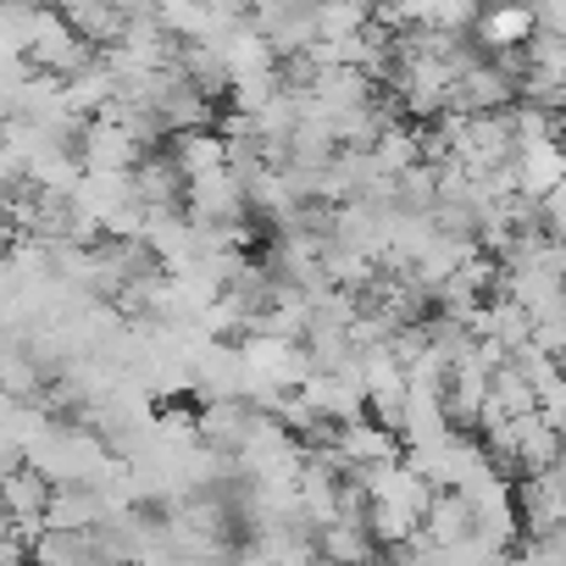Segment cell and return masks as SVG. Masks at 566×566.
<instances>
[{
    "label": "cell",
    "instance_id": "1",
    "mask_svg": "<svg viewBox=\"0 0 566 566\" xmlns=\"http://www.w3.org/2000/svg\"><path fill=\"white\" fill-rule=\"evenodd\" d=\"M184 211H189L195 222H206V228L244 222V217H250V189H244L239 167L228 161V167L195 172V178H189V200H184Z\"/></svg>",
    "mask_w": 566,
    "mask_h": 566
},
{
    "label": "cell",
    "instance_id": "2",
    "mask_svg": "<svg viewBox=\"0 0 566 566\" xmlns=\"http://www.w3.org/2000/svg\"><path fill=\"white\" fill-rule=\"evenodd\" d=\"M78 150H84V167H106V172H134L139 156H145V145L134 139V128L117 123V117H106V112L84 123Z\"/></svg>",
    "mask_w": 566,
    "mask_h": 566
},
{
    "label": "cell",
    "instance_id": "3",
    "mask_svg": "<svg viewBox=\"0 0 566 566\" xmlns=\"http://www.w3.org/2000/svg\"><path fill=\"white\" fill-rule=\"evenodd\" d=\"M522 101V78H511L494 56H483L478 67H467L455 78V106L461 112H505Z\"/></svg>",
    "mask_w": 566,
    "mask_h": 566
},
{
    "label": "cell",
    "instance_id": "4",
    "mask_svg": "<svg viewBox=\"0 0 566 566\" xmlns=\"http://www.w3.org/2000/svg\"><path fill=\"white\" fill-rule=\"evenodd\" d=\"M472 34L483 40L489 56H494V51H516V45H533V34H538V12H533V0H489Z\"/></svg>",
    "mask_w": 566,
    "mask_h": 566
},
{
    "label": "cell",
    "instance_id": "5",
    "mask_svg": "<svg viewBox=\"0 0 566 566\" xmlns=\"http://www.w3.org/2000/svg\"><path fill=\"white\" fill-rule=\"evenodd\" d=\"M134 184H139V195H145L150 206H184V200H189V172L178 167L172 145L145 150L139 167H134Z\"/></svg>",
    "mask_w": 566,
    "mask_h": 566
},
{
    "label": "cell",
    "instance_id": "6",
    "mask_svg": "<svg viewBox=\"0 0 566 566\" xmlns=\"http://www.w3.org/2000/svg\"><path fill=\"white\" fill-rule=\"evenodd\" d=\"M560 178H566V139L560 134L533 139V145H516V189H527V195L544 200Z\"/></svg>",
    "mask_w": 566,
    "mask_h": 566
},
{
    "label": "cell",
    "instance_id": "7",
    "mask_svg": "<svg viewBox=\"0 0 566 566\" xmlns=\"http://www.w3.org/2000/svg\"><path fill=\"white\" fill-rule=\"evenodd\" d=\"M167 145H172V156H178V167H184L189 178L233 161V145H228V134H222L217 123H206V128H178V134H167Z\"/></svg>",
    "mask_w": 566,
    "mask_h": 566
},
{
    "label": "cell",
    "instance_id": "8",
    "mask_svg": "<svg viewBox=\"0 0 566 566\" xmlns=\"http://www.w3.org/2000/svg\"><path fill=\"white\" fill-rule=\"evenodd\" d=\"M317 555H328V560H367V555H384V544H378V533L367 527V522H328L323 533H317Z\"/></svg>",
    "mask_w": 566,
    "mask_h": 566
},
{
    "label": "cell",
    "instance_id": "9",
    "mask_svg": "<svg viewBox=\"0 0 566 566\" xmlns=\"http://www.w3.org/2000/svg\"><path fill=\"white\" fill-rule=\"evenodd\" d=\"M312 23H317V40H356L373 23V0H317Z\"/></svg>",
    "mask_w": 566,
    "mask_h": 566
},
{
    "label": "cell",
    "instance_id": "10",
    "mask_svg": "<svg viewBox=\"0 0 566 566\" xmlns=\"http://www.w3.org/2000/svg\"><path fill=\"white\" fill-rule=\"evenodd\" d=\"M373 161H378V172L400 178L406 167L422 161V128H411V123H389V128L378 134V145H373Z\"/></svg>",
    "mask_w": 566,
    "mask_h": 566
},
{
    "label": "cell",
    "instance_id": "11",
    "mask_svg": "<svg viewBox=\"0 0 566 566\" xmlns=\"http://www.w3.org/2000/svg\"><path fill=\"white\" fill-rule=\"evenodd\" d=\"M494 400H500L511 417H522V411H538V384H533V373H527L516 356L494 367Z\"/></svg>",
    "mask_w": 566,
    "mask_h": 566
},
{
    "label": "cell",
    "instance_id": "12",
    "mask_svg": "<svg viewBox=\"0 0 566 566\" xmlns=\"http://www.w3.org/2000/svg\"><path fill=\"white\" fill-rule=\"evenodd\" d=\"M544 228H549V233H566V178L544 195Z\"/></svg>",
    "mask_w": 566,
    "mask_h": 566
},
{
    "label": "cell",
    "instance_id": "13",
    "mask_svg": "<svg viewBox=\"0 0 566 566\" xmlns=\"http://www.w3.org/2000/svg\"><path fill=\"white\" fill-rule=\"evenodd\" d=\"M533 12L544 34H566V0H533Z\"/></svg>",
    "mask_w": 566,
    "mask_h": 566
},
{
    "label": "cell",
    "instance_id": "14",
    "mask_svg": "<svg viewBox=\"0 0 566 566\" xmlns=\"http://www.w3.org/2000/svg\"><path fill=\"white\" fill-rule=\"evenodd\" d=\"M206 7H211L217 18H228V23H233V18H250V0H206Z\"/></svg>",
    "mask_w": 566,
    "mask_h": 566
}]
</instances>
